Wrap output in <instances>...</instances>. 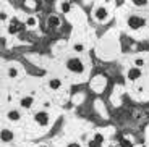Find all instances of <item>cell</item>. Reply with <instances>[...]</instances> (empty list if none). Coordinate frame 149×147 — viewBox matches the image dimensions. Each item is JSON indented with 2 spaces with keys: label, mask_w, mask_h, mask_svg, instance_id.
Instances as JSON below:
<instances>
[{
  "label": "cell",
  "mask_w": 149,
  "mask_h": 147,
  "mask_svg": "<svg viewBox=\"0 0 149 147\" xmlns=\"http://www.w3.org/2000/svg\"><path fill=\"white\" fill-rule=\"evenodd\" d=\"M70 8H71V5L68 3V2H63V3H62V11H63V13H68Z\"/></svg>",
  "instance_id": "12"
},
{
  "label": "cell",
  "mask_w": 149,
  "mask_h": 147,
  "mask_svg": "<svg viewBox=\"0 0 149 147\" xmlns=\"http://www.w3.org/2000/svg\"><path fill=\"white\" fill-rule=\"evenodd\" d=\"M67 68L70 71H73V73H83V71H84V66H83V63L79 62L78 58H70L67 62Z\"/></svg>",
  "instance_id": "1"
},
{
  "label": "cell",
  "mask_w": 149,
  "mask_h": 147,
  "mask_svg": "<svg viewBox=\"0 0 149 147\" xmlns=\"http://www.w3.org/2000/svg\"><path fill=\"white\" fill-rule=\"evenodd\" d=\"M141 65H143V60L138 58V60H136V68H138V66H141Z\"/></svg>",
  "instance_id": "21"
},
{
  "label": "cell",
  "mask_w": 149,
  "mask_h": 147,
  "mask_svg": "<svg viewBox=\"0 0 149 147\" xmlns=\"http://www.w3.org/2000/svg\"><path fill=\"white\" fill-rule=\"evenodd\" d=\"M11 139H13V132L10 129H2V141L3 142H10Z\"/></svg>",
  "instance_id": "6"
},
{
  "label": "cell",
  "mask_w": 149,
  "mask_h": 147,
  "mask_svg": "<svg viewBox=\"0 0 149 147\" xmlns=\"http://www.w3.org/2000/svg\"><path fill=\"white\" fill-rule=\"evenodd\" d=\"M49 86H50V89H60V86H62V83H60V79H57V78H54V79H50V83H49Z\"/></svg>",
  "instance_id": "11"
},
{
  "label": "cell",
  "mask_w": 149,
  "mask_h": 147,
  "mask_svg": "<svg viewBox=\"0 0 149 147\" xmlns=\"http://www.w3.org/2000/svg\"><path fill=\"white\" fill-rule=\"evenodd\" d=\"M8 120H11V121H18L19 120V113L16 110H11V112H8Z\"/></svg>",
  "instance_id": "9"
},
{
  "label": "cell",
  "mask_w": 149,
  "mask_h": 147,
  "mask_svg": "<svg viewBox=\"0 0 149 147\" xmlns=\"http://www.w3.org/2000/svg\"><path fill=\"white\" fill-rule=\"evenodd\" d=\"M16 74H18L16 68H10V70H8V76H10V78H16Z\"/></svg>",
  "instance_id": "14"
},
{
  "label": "cell",
  "mask_w": 149,
  "mask_h": 147,
  "mask_svg": "<svg viewBox=\"0 0 149 147\" xmlns=\"http://www.w3.org/2000/svg\"><path fill=\"white\" fill-rule=\"evenodd\" d=\"M34 120H36V123L39 126H45L49 123V115L45 113V112H37L36 116H34Z\"/></svg>",
  "instance_id": "4"
},
{
  "label": "cell",
  "mask_w": 149,
  "mask_h": 147,
  "mask_svg": "<svg viewBox=\"0 0 149 147\" xmlns=\"http://www.w3.org/2000/svg\"><path fill=\"white\" fill-rule=\"evenodd\" d=\"M26 24L31 26V28H33V26H36V18H33V16H31V18H28L26 19Z\"/></svg>",
  "instance_id": "16"
},
{
  "label": "cell",
  "mask_w": 149,
  "mask_h": 147,
  "mask_svg": "<svg viewBox=\"0 0 149 147\" xmlns=\"http://www.w3.org/2000/svg\"><path fill=\"white\" fill-rule=\"evenodd\" d=\"M107 18H109V11L105 7H97L94 10V19H97V21H105Z\"/></svg>",
  "instance_id": "3"
},
{
  "label": "cell",
  "mask_w": 149,
  "mask_h": 147,
  "mask_svg": "<svg viewBox=\"0 0 149 147\" xmlns=\"http://www.w3.org/2000/svg\"><path fill=\"white\" fill-rule=\"evenodd\" d=\"M58 24H60V19H58V16H55V15L49 16V26H50V28H57Z\"/></svg>",
  "instance_id": "8"
},
{
  "label": "cell",
  "mask_w": 149,
  "mask_h": 147,
  "mask_svg": "<svg viewBox=\"0 0 149 147\" xmlns=\"http://www.w3.org/2000/svg\"><path fill=\"white\" fill-rule=\"evenodd\" d=\"M67 147H81V146H79V144H76V142H71V144H68Z\"/></svg>",
  "instance_id": "20"
},
{
  "label": "cell",
  "mask_w": 149,
  "mask_h": 147,
  "mask_svg": "<svg viewBox=\"0 0 149 147\" xmlns=\"http://www.w3.org/2000/svg\"><path fill=\"white\" fill-rule=\"evenodd\" d=\"M139 76H141V70L139 68H131V70H128V79L130 81H136Z\"/></svg>",
  "instance_id": "5"
},
{
  "label": "cell",
  "mask_w": 149,
  "mask_h": 147,
  "mask_svg": "<svg viewBox=\"0 0 149 147\" xmlns=\"http://www.w3.org/2000/svg\"><path fill=\"white\" fill-rule=\"evenodd\" d=\"M146 24V21H144V18H141V16H136V15H133V16H130L128 18V26H130L131 29H139V28H143V26Z\"/></svg>",
  "instance_id": "2"
},
{
  "label": "cell",
  "mask_w": 149,
  "mask_h": 147,
  "mask_svg": "<svg viewBox=\"0 0 149 147\" xmlns=\"http://www.w3.org/2000/svg\"><path fill=\"white\" fill-rule=\"evenodd\" d=\"M94 139H97V141H104V136H102V134H96V136H94Z\"/></svg>",
  "instance_id": "19"
},
{
  "label": "cell",
  "mask_w": 149,
  "mask_h": 147,
  "mask_svg": "<svg viewBox=\"0 0 149 147\" xmlns=\"http://www.w3.org/2000/svg\"><path fill=\"white\" fill-rule=\"evenodd\" d=\"M19 28H21V26L18 24V21H13V23L10 24V28H8V31H10V34H16Z\"/></svg>",
  "instance_id": "10"
},
{
  "label": "cell",
  "mask_w": 149,
  "mask_h": 147,
  "mask_svg": "<svg viewBox=\"0 0 149 147\" xmlns=\"http://www.w3.org/2000/svg\"><path fill=\"white\" fill-rule=\"evenodd\" d=\"M120 144H122V147H131V144L128 142V141H122Z\"/></svg>",
  "instance_id": "18"
},
{
  "label": "cell",
  "mask_w": 149,
  "mask_h": 147,
  "mask_svg": "<svg viewBox=\"0 0 149 147\" xmlns=\"http://www.w3.org/2000/svg\"><path fill=\"white\" fill-rule=\"evenodd\" d=\"M74 50H76V52H83V50H84V45L76 44V45H74Z\"/></svg>",
  "instance_id": "17"
},
{
  "label": "cell",
  "mask_w": 149,
  "mask_h": 147,
  "mask_svg": "<svg viewBox=\"0 0 149 147\" xmlns=\"http://www.w3.org/2000/svg\"><path fill=\"white\" fill-rule=\"evenodd\" d=\"M101 141H97V139H93V141H89V144H88V146L89 147H101Z\"/></svg>",
  "instance_id": "13"
},
{
  "label": "cell",
  "mask_w": 149,
  "mask_h": 147,
  "mask_svg": "<svg viewBox=\"0 0 149 147\" xmlns=\"http://www.w3.org/2000/svg\"><path fill=\"white\" fill-rule=\"evenodd\" d=\"M134 5H138V7H143V5H148V0H133Z\"/></svg>",
  "instance_id": "15"
},
{
  "label": "cell",
  "mask_w": 149,
  "mask_h": 147,
  "mask_svg": "<svg viewBox=\"0 0 149 147\" xmlns=\"http://www.w3.org/2000/svg\"><path fill=\"white\" fill-rule=\"evenodd\" d=\"M33 102H34L33 97L28 96V97H24V99H21V107H23V108H29V107L33 105Z\"/></svg>",
  "instance_id": "7"
}]
</instances>
